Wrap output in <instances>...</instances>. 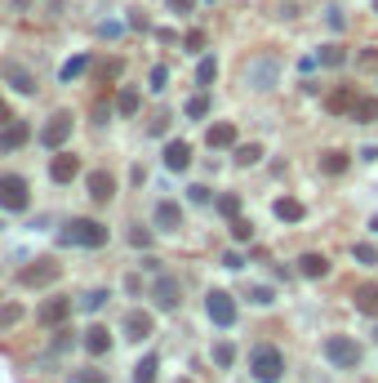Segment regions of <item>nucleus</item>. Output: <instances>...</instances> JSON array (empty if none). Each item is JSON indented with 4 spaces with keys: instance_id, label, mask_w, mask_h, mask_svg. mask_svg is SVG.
I'll list each match as a JSON object with an SVG mask.
<instances>
[{
    "instance_id": "f257e3e1",
    "label": "nucleus",
    "mask_w": 378,
    "mask_h": 383,
    "mask_svg": "<svg viewBox=\"0 0 378 383\" xmlns=\"http://www.w3.org/2000/svg\"><path fill=\"white\" fill-rule=\"evenodd\" d=\"M63 245H80V250H103L107 245V227L99 219H71L63 232H58Z\"/></svg>"
},
{
    "instance_id": "f03ea898",
    "label": "nucleus",
    "mask_w": 378,
    "mask_h": 383,
    "mask_svg": "<svg viewBox=\"0 0 378 383\" xmlns=\"http://www.w3.org/2000/svg\"><path fill=\"white\" fill-rule=\"evenodd\" d=\"M31 205V187L22 174H0V210L5 214H22Z\"/></svg>"
},
{
    "instance_id": "7ed1b4c3",
    "label": "nucleus",
    "mask_w": 378,
    "mask_h": 383,
    "mask_svg": "<svg viewBox=\"0 0 378 383\" xmlns=\"http://www.w3.org/2000/svg\"><path fill=\"white\" fill-rule=\"evenodd\" d=\"M249 370L259 383H276L280 375H285V356H280V348H267V343H259L249 356Z\"/></svg>"
},
{
    "instance_id": "20e7f679",
    "label": "nucleus",
    "mask_w": 378,
    "mask_h": 383,
    "mask_svg": "<svg viewBox=\"0 0 378 383\" xmlns=\"http://www.w3.org/2000/svg\"><path fill=\"white\" fill-rule=\"evenodd\" d=\"M58 272H63V263H58V259H31L27 268L18 272V285H22V290H41V285H54L58 281Z\"/></svg>"
},
{
    "instance_id": "39448f33",
    "label": "nucleus",
    "mask_w": 378,
    "mask_h": 383,
    "mask_svg": "<svg viewBox=\"0 0 378 383\" xmlns=\"http://www.w3.org/2000/svg\"><path fill=\"white\" fill-rule=\"evenodd\" d=\"M205 312H210V321L214 326H236V298L231 294H223V290H210L205 294Z\"/></svg>"
},
{
    "instance_id": "423d86ee",
    "label": "nucleus",
    "mask_w": 378,
    "mask_h": 383,
    "mask_svg": "<svg viewBox=\"0 0 378 383\" xmlns=\"http://www.w3.org/2000/svg\"><path fill=\"white\" fill-rule=\"evenodd\" d=\"M325 356H329L334 366L351 370V366H361V343H356V339H347V334H334V339L325 343Z\"/></svg>"
},
{
    "instance_id": "0eeeda50",
    "label": "nucleus",
    "mask_w": 378,
    "mask_h": 383,
    "mask_svg": "<svg viewBox=\"0 0 378 383\" xmlns=\"http://www.w3.org/2000/svg\"><path fill=\"white\" fill-rule=\"evenodd\" d=\"M67 138H71V112H54L50 121H45V129H41V143L54 152V147H63Z\"/></svg>"
},
{
    "instance_id": "6e6552de",
    "label": "nucleus",
    "mask_w": 378,
    "mask_h": 383,
    "mask_svg": "<svg viewBox=\"0 0 378 383\" xmlns=\"http://www.w3.org/2000/svg\"><path fill=\"white\" fill-rule=\"evenodd\" d=\"M152 298L161 303V312H174V308L182 303V285H178L174 277H161V272H156V281H152Z\"/></svg>"
},
{
    "instance_id": "1a4fd4ad",
    "label": "nucleus",
    "mask_w": 378,
    "mask_h": 383,
    "mask_svg": "<svg viewBox=\"0 0 378 383\" xmlns=\"http://www.w3.org/2000/svg\"><path fill=\"white\" fill-rule=\"evenodd\" d=\"M125 339H133V343L152 339V312H143V308L125 312Z\"/></svg>"
},
{
    "instance_id": "9d476101",
    "label": "nucleus",
    "mask_w": 378,
    "mask_h": 383,
    "mask_svg": "<svg viewBox=\"0 0 378 383\" xmlns=\"http://www.w3.org/2000/svg\"><path fill=\"white\" fill-rule=\"evenodd\" d=\"M76 174H80V157H71V152H58V157L50 161V178H54V183H71Z\"/></svg>"
},
{
    "instance_id": "9b49d317",
    "label": "nucleus",
    "mask_w": 378,
    "mask_h": 383,
    "mask_svg": "<svg viewBox=\"0 0 378 383\" xmlns=\"http://www.w3.org/2000/svg\"><path fill=\"white\" fill-rule=\"evenodd\" d=\"M27 138H31L27 121H9V125H0V152H18Z\"/></svg>"
},
{
    "instance_id": "f8f14e48",
    "label": "nucleus",
    "mask_w": 378,
    "mask_h": 383,
    "mask_svg": "<svg viewBox=\"0 0 378 383\" xmlns=\"http://www.w3.org/2000/svg\"><path fill=\"white\" fill-rule=\"evenodd\" d=\"M80 343H85L89 356H107V352H112V330H107V326H89Z\"/></svg>"
},
{
    "instance_id": "ddd939ff",
    "label": "nucleus",
    "mask_w": 378,
    "mask_h": 383,
    "mask_svg": "<svg viewBox=\"0 0 378 383\" xmlns=\"http://www.w3.org/2000/svg\"><path fill=\"white\" fill-rule=\"evenodd\" d=\"M67 312H71V303H67V298H45V303H41V326H63V321H67Z\"/></svg>"
},
{
    "instance_id": "4468645a",
    "label": "nucleus",
    "mask_w": 378,
    "mask_h": 383,
    "mask_svg": "<svg viewBox=\"0 0 378 383\" xmlns=\"http://www.w3.org/2000/svg\"><path fill=\"white\" fill-rule=\"evenodd\" d=\"M156 227H161V232H178L182 227V210L174 201H156Z\"/></svg>"
},
{
    "instance_id": "2eb2a0df",
    "label": "nucleus",
    "mask_w": 378,
    "mask_h": 383,
    "mask_svg": "<svg viewBox=\"0 0 378 383\" xmlns=\"http://www.w3.org/2000/svg\"><path fill=\"white\" fill-rule=\"evenodd\" d=\"M325 107H329V112H334V116H351V107H356V89L338 85V89H334V94H329V99H325Z\"/></svg>"
},
{
    "instance_id": "dca6fc26",
    "label": "nucleus",
    "mask_w": 378,
    "mask_h": 383,
    "mask_svg": "<svg viewBox=\"0 0 378 383\" xmlns=\"http://www.w3.org/2000/svg\"><path fill=\"white\" fill-rule=\"evenodd\" d=\"M205 143H210V147H236V125H231V121H214L210 134H205Z\"/></svg>"
},
{
    "instance_id": "f3484780",
    "label": "nucleus",
    "mask_w": 378,
    "mask_h": 383,
    "mask_svg": "<svg viewBox=\"0 0 378 383\" xmlns=\"http://www.w3.org/2000/svg\"><path fill=\"white\" fill-rule=\"evenodd\" d=\"M89 196H94V201H112V196H116V178L107 174V170H94V174H89Z\"/></svg>"
},
{
    "instance_id": "a211bd4d",
    "label": "nucleus",
    "mask_w": 378,
    "mask_h": 383,
    "mask_svg": "<svg viewBox=\"0 0 378 383\" xmlns=\"http://www.w3.org/2000/svg\"><path fill=\"white\" fill-rule=\"evenodd\" d=\"M165 165H169V170H187V165H191V147H187V143H182V138H174V143H169V147H165Z\"/></svg>"
},
{
    "instance_id": "6ab92c4d",
    "label": "nucleus",
    "mask_w": 378,
    "mask_h": 383,
    "mask_svg": "<svg viewBox=\"0 0 378 383\" xmlns=\"http://www.w3.org/2000/svg\"><path fill=\"white\" fill-rule=\"evenodd\" d=\"M298 272H303V277H312V281H321V277H329V259L325 254H303L298 259Z\"/></svg>"
},
{
    "instance_id": "aec40b11",
    "label": "nucleus",
    "mask_w": 378,
    "mask_h": 383,
    "mask_svg": "<svg viewBox=\"0 0 378 383\" xmlns=\"http://www.w3.org/2000/svg\"><path fill=\"white\" fill-rule=\"evenodd\" d=\"M272 210H276L280 223H303V201H294V196H280Z\"/></svg>"
},
{
    "instance_id": "412c9836",
    "label": "nucleus",
    "mask_w": 378,
    "mask_h": 383,
    "mask_svg": "<svg viewBox=\"0 0 378 383\" xmlns=\"http://www.w3.org/2000/svg\"><path fill=\"white\" fill-rule=\"evenodd\" d=\"M356 312L378 317V285H356Z\"/></svg>"
},
{
    "instance_id": "4be33fe9",
    "label": "nucleus",
    "mask_w": 378,
    "mask_h": 383,
    "mask_svg": "<svg viewBox=\"0 0 378 383\" xmlns=\"http://www.w3.org/2000/svg\"><path fill=\"white\" fill-rule=\"evenodd\" d=\"M351 121H356V125H374V121H378V99H356V107H351Z\"/></svg>"
},
{
    "instance_id": "5701e85b",
    "label": "nucleus",
    "mask_w": 378,
    "mask_h": 383,
    "mask_svg": "<svg viewBox=\"0 0 378 383\" xmlns=\"http://www.w3.org/2000/svg\"><path fill=\"white\" fill-rule=\"evenodd\" d=\"M156 370H161V356L147 352V356L138 361V370H133V383H156Z\"/></svg>"
},
{
    "instance_id": "b1692460",
    "label": "nucleus",
    "mask_w": 378,
    "mask_h": 383,
    "mask_svg": "<svg viewBox=\"0 0 378 383\" xmlns=\"http://www.w3.org/2000/svg\"><path fill=\"white\" fill-rule=\"evenodd\" d=\"M249 80L259 89H263V80H276V58H259V63L249 67Z\"/></svg>"
},
{
    "instance_id": "393cba45",
    "label": "nucleus",
    "mask_w": 378,
    "mask_h": 383,
    "mask_svg": "<svg viewBox=\"0 0 378 383\" xmlns=\"http://www.w3.org/2000/svg\"><path fill=\"white\" fill-rule=\"evenodd\" d=\"M316 58H321V67H343L347 63V50H343V45H325Z\"/></svg>"
},
{
    "instance_id": "a878e982",
    "label": "nucleus",
    "mask_w": 378,
    "mask_h": 383,
    "mask_svg": "<svg viewBox=\"0 0 378 383\" xmlns=\"http://www.w3.org/2000/svg\"><path fill=\"white\" fill-rule=\"evenodd\" d=\"M138 103H143L138 89H120V94H116V112H120V116H133V112H138Z\"/></svg>"
},
{
    "instance_id": "bb28decb",
    "label": "nucleus",
    "mask_w": 378,
    "mask_h": 383,
    "mask_svg": "<svg viewBox=\"0 0 378 383\" xmlns=\"http://www.w3.org/2000/svg\"><path fill=\"white\" fill-rule=\"evenodd\" d=\"M347 165H351L347 152H325V157H321V170H325V174H343Z\"/></svg>"
},
{
    "instance_id": "cd10ccee",
    "label": "nucleus",
    "mask_w": 378,
    "mask_h": 383,
    "mask_svg": "<svg viewBox=\"0 0 378 383\" xmlns=\"http://www.w3.org/2000/svg\"><path fill=\"white\" fill-rule=\"evenodd\" d=\"M259 157H263L259 143H240L236 147V165H259Z\"/></svg>"
},
{
    "instance_id": "c85d7f7f",
    "label": "nucleus",
    "mask_w": 378,
    "mask_h": 383,
    "mask_svg": "<svg viewBox=\"0 0 378 383\" xmlns=\"http://www.w3.org/2000/svg\"><path fill=\"white\" fill-rule=\"evenodd\" d=\"M214 76H218V58H214V54H205V58H201V67H196V80H201V85H210Z\"/></svg>"
},
{
    "instance_id": "c756f323",
    "label": "nucleus",
    "mask_w": 378,
    "mask_h": 383,
    "mask_svg": "<svg viewBox=\"0 0 378 383\" xmlns=\"http://www.w3.org/2000/svg\"><path fill=\"white\" fill-rule=\"evenodd\" d=\"M205 112H210V94H191V99H187V116H191V121H201Z\"/></svg>"
},
{
    "instance_id": "7c9ffc66",
    "label": "nucleus",
    "mask_w": 378,
    "mask_h": 383,
    "mask_svg": "<svg viewBox=\"0 0 378 383\" xmlns=\"http://www.w3.org/2000/svg\"><path fill=\"white\" fill-rule=\"evenodd\" d=\"M107 298H112L107 290H89V294H80V308H85V312H99V308L107 303Z\"/></svg>"
},
{
    "instance_id": "2f4dec72",
    "label": "nucleus",
    "mask_w": 378,
    "mask_h": 383,
    "mask_svg": "<svg viewBox=\"0 0 378 383\" xmlns=\"http://www.w3.org/2000/svg\"><path fill=\"white\" fill-rule=\"evenodd\" d=\"M9 80H14L18 94H31V89H36V85H31V71H22V67H9Z\"/></svg>"
},
{
    "instance_id": "473e14b6",
    "label": "nucleus",
    "mask_w": 378,
    "mask_h": 383,
    "mask_svg": "<svg viewBox=\"0 0 378 383\" xmlns=\"http://www.w3.org/2000/svg\"><path fill=\"white\" fill-rule=\"evenodd\" d=\"M67 383H107V375L103 370H71Z\"/></svg>"
},
{
    "instance_id": "72a5a7b5",
    "label": "nucleus",
    "mask_w": 378,
    "mask_h": 383,
    "mask_svg": "<svg viewBox=\"0 0 378 383\" xmlns=\"http://www.w3.org/2000/svg\"><path fill=\"white\" fill-rule=\"evenodd\" d=\"M187 201H191V205H210V201H214V192L205 187V183H191V187H187Z\"/></svg>"
},
{
    "instance_id": "f704fd0d",
    "label": "nucleus",
    "mask_w": 378,
    "mask_h": 383,
    "mask_svg": "<svg viewBox=\"0 0 378 383\" xmlns=\"http://www.w3.org/2000/svg\"><path fill=\"white\" fill-rule=\"evenodd\" d=\"M231 236H236V241H254V223L236 214V219H231Z\"/></svg>"
},
{
    "instance_id": "c9c22d12",
    "label": "nucleus",
    "mask_w": 378,
    "mask_h": 383,
    "mask_svg": "<svg viewBox=\"0 0 378 383\" xmlns=\"http://www.w3.org/2000/svg\"><path fill=\"white\" fill-rule=\"evenodd\" d=\"M214 361L223 366V370H231V366H236V348H231V343H218V348H214Z\"/></svg>"
},
{
    "instance_id": "e433bc0d",
    "label": "nucleus",
    "mask_w": 378,
    "mask_h": 383,
    "mask_svg": "<svg viewBox=\"0 0 378 383\" xmlns=\"http://www.w3.org/2000/svg\"><path fill=\"white\" fill-rule=\"evenodd\" d=\"M85 67H89V54H76V58H71V63L63 67V80H76Z\"/></svg>"
},
{
    "instance_id": "4c0bfd02",
    "label": "nucleus",
    "mask_w": 378,
    "mask_h": 383,
    "mask_svg": "<svg viewBox=\"0 0 378 383\" xmlns=\"http://www.w3.org/2000/svg\"><path fill=\"white\" fill-rule=\"evenodd\" d=\"M214 205L223 210L227 219H236V214H240V196H214Z\"/></svg>"
},
{
    "instance_id": "58836bf2",
    "label": "nucleus",
    "mask_w": 378,
    "mask_h": 383,
    "mask_svg": "<svg viewBox=\"0 0 378 383\" xmlns=\"http://www.w3.org/2000/svg\"><path fill=\"white\" fill-rule=\"evenodd\" d=\"M249 298H254L259 308H272V303H276V290H267V285H254V290H249Z\"/></svg>"
},
{
    "instance_id": "ea45409f",
    "label": "nucleus",
    "mask_w": 378,
    "mask_h": 383,
    "mask_svg": "<svg viewBox=\"0 0 378 383\" xmlns=\"http://www.w3.org/2000/svg\"><path fill=\"white\" fill-rule=\"evenodd\" d=\"M71 343H76V334H71V330H63V326H58V330H54V352H67V348H71Z\"/></svg>"
},
{
    "instance_id": "a19ab883",
    "label": "nucleus",
    "mask_w": 378,
    "mask_h": 383,
    "mask_svg": "<svg viewBox=\"0 0 378 383\" xmlns=\"http://www.w3.org/2000/svg\"><path fill=\"white\" fill-rule=\"evenodd\" d=\"M147 85H152L156 94H161V89L169 85V67H152V76H147Z\"/></svg>"
},
{
    "instance_id": "79ce46f5",
    "label": "nucleus",
    "mask_w": 378,
    "mask_h": 383,
    "mask_svg": "<svg viewBox=\"0 0 378 383\" xmlns=\"http://www.w3.org/2000/svg\"><path fill=\"white\" fill-rule=\"evenodd\" d=\"M18 317H22V308H18V303H5V308H0V330H5V326H14Z\"/></svg>"
},
{
    "instance_id": "37998d69",
    "label": "nucleus",
    "mask_w": 378,
    "mask_h": 383,
    "mask_svg": "<svg viewBox=\"0 0 378 383\" xmlns=\"http://www.w3.org/2000/svg\"><path fill=\"white\" fill-rule=\"evenodd\" d=\"M99 76H103V80H116V76H120V58H107V63H99Z\"/></svg>"
},
{
    "instance_id": "c03bdc74",
    "label": "nucleus",
    "mask_w": 378,
    "mask_h": 383,
    "mask_svg": "<svg viewBox=\"0 0 378 383\" xmlns=\"http://www.w3.org/2000/svg\"><path fill=\"white\" fill-rule=\"evenodd\" d=\"M129 241L138 245V250H147V245H152V232H147V227H133V232H129Z\"/></svg>"
},
{
    "instance_id": "a18cd8bd",
    "label": "nucleus",
    "mask_w": 378,
    "mask_h": 383,
    "mask_svg": "<svg viewBox=\"0 0 378 383\" xmlns=\"http://www.w3.org/2000/svg\"><path fill=\"white\" fill-rule=\"evenodd\" d=\"M182 45H187L191 54H196V50H205V31H187V36H182Z\"/></svg>"
},
{
    "instance_id": "49530a36",
    "label": "nucleus",
    "mask_w": 378,
    "mask_h": 383,
    "mask_svg": "<svg viewBox=\"0 0 378 383\" xmlns=\"http://www.w3.org/2000/svg\"><path fill=\"white\" fill-rule=\"evenodd\" d=\"M223 268H227V272L245 268V254H236V250H227V254H223Z\"/></svg>"
},
{
    "instance_id": "de8ad7c7",
    "label": "nucleus",
    "mask_w": 378,
    "mask_h": 383,
    "mask_svg": "<svg viewBox=\"0 0 378 383\" xmlns=\"http://www.w3.org/2000/svg\"><path fill=\"white\" fill-rule=\"evenodd\" d=\"M165 129H169V116L161 112V116H156V121L147 125V134H152V138H161V134H165Z\"/></svg>"
},
{
    "instance_id": "09e8293b",
    "label": "nucleus",
    "mask_w": 378,
    "mask_h": 383,
    "mask_svg": "<svg viewBox=\"0 0 378 383\" xmlns=\"http://www.w3.org/2000/svg\"><path fill=\"white\" fill-rule=\"evenodd\" d=\"M351 254H356L361 263H378V250H374V245H356V250H351Z\"/></svg>"
},
{
    "instance_id": "8fccbe9b",
    "label": "nucleus",
    "mask_w": 378,
    "mask_h": 383,
    "mask_svg": "<svg viewBox=\"0 0 378 383\" xmlns=\"http://www.w3.org/2000/svg\"><path fill=\"white\" fill-rule=\"evenodd\" d=\"M169 9H178V14H187V9H196V0H169Z\"/></svg>"
},
{
    "instance_id": "3c124183",
    "label": "nucleus",
    "mask_w": 378,
    "mask_h": 383,
    "mask_svg": "<svg viewBox=\"0 0 378 383\" xmlns=\"http://www.w3.org/2000/svg\"><path fill=\"white\" fill-rule=\"evenodd\" d=\"M9 121H14V112H9V103L0 99V125H9Z\"/></svg>"
},
{
    "instance_id": "603ef678",
    "label": "nucleus",
    "mask_w": 378,
    "mask_h": 383,
    "mask_svg": "<svg viewBox=\"0 0 378 383\" xmlns=\"http://www.w3.org/2000/svg\"><path fill=\"white\" fill-rule=\"evenodd\" d=\"M361 63H365V67H374V63H378V50H365V54H361Z\"/></svg>"
},
{
    "instance_id": "864d4df0",
    "label": "nucleus",
    "mask_w": 378,
    "mask_h": 383,
    "mask_svg": "<svg viewBox=\"0 0 378 383\" xmlns=\"http://www.w3.org/2000/svg\"><path fill=\"white\" fill-rule=\"evenodd\" d=\"M178 383H191V379H178Z\"/></svg>"
},
{
    "instance_id": "5fc2aeb1",
    "label": "nucleus",
    "mask_w": 378,
    "mask_h": 383,
    "mask_svg": "<svg viewBox=\"0 0 378 383\" xmlns=\"http://www.w3.org/2000/svg\"><path fill=\"white\" fill-rule=\"evenodd\" d=\"M374 9H378V0H374Z\"/></svg>"
}]
</instances>
